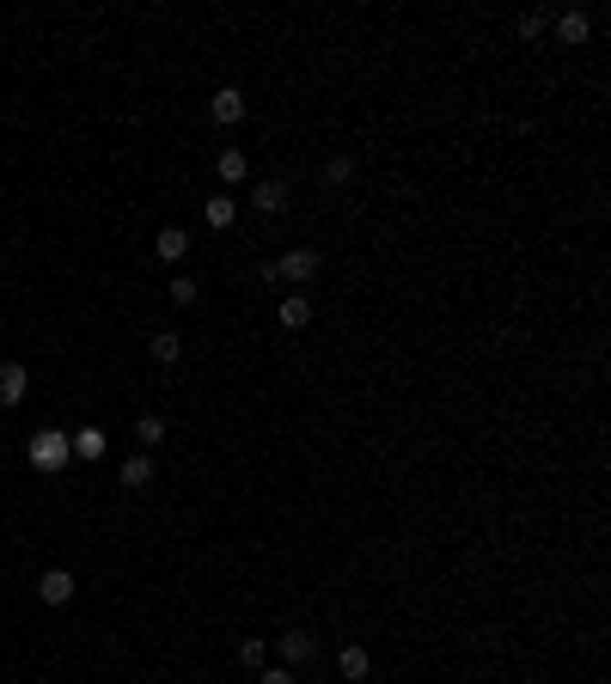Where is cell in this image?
<instances>
[{
	"label": "cell",
	"instance_id": "cell-1",
	"mask_svg": "<svg viewBox=\"0 0 611 684\" xmlns=\"http://www.w3.org/2000/svg\"><path fill=\"white\" fill-rule=\"evenodd\" d=\"M25 459L37 464V471H61V464L74 459V446H67V434H61V428H37V434H31V446H25Z\"/></svg>",
	"mask_w": 611,
	"mask_h": 684
},
{
	"label": "cell",
	"instance_id": "cell-2",
	"mask_svg": "<svg viewBox=\"0 0 611 684\" xmlns=\"http://www.w3.org/2000/svg\"><path fill=\"white\" fill-rule=\"evenodd\" d=\"M318 269H325L318 251H287L282 263H264V282H312Z\"/></svg>",
	"mask_w": 611,
	"mask_h": 684
},
{
	"label": "cell",
	"instance_id": "cell-3",
	"mask_svg": "<svg viewBox=\"0 0 611 684\" xmlns=\"http://www.w3.org/2000/svg\"><path fill=\"white\" fill-rule=\"evenodd\" d=\"M37 599L43 605H67L74 599V575H67V568H43L37 575Z\"/></svg>",
	"mask_w": 611,
	"mask_h": 684
},
{
	"label": "cell",
	"instance_id": "cell-4",
	"mask_svg": "<svg viewBox=\"0 0 611 684\" xmlns=\"http://www.w3.org/2000/svg\"><path fill=\"white\" fill-rule=\"evenodd\" d=\"M25 391H31V373H25L19 361H6L0 367V403L13 409V403H25Z\"/></svg>",
	"mask_w": 611,
	"mask_h": 684
},
{
	"label": "cell",
	"instance_id": "cell-5",
	"mask_svg": "<svg viewBox=\"0 0 611 684\" xmlns=\"http://www.w3.org/2000/svg\"><path fill=\"white\" fill-rule=\"evenodd\" d=\"M208 110H214V122H244V92L239 86H221V92L208 98Z\"/></svg>",
	"mask_w": 611,
	"mask_h": 684
},
{
	"label": "cell",
	"instance_id": "cell-6",
	"mask_svg": "<svg viewBox=\"0 0 611 684\" xmlns=\"http://www.w3.org/2000/svg\"><path fill=\"white\" fill-rule=\"evenodd\" d=\"M67 446H74V459H104L110 452V440H104V428H80V434H67Z\"/></svg>",
	"mask_w": 611,
	"mask_h": 684
},
{
	"label": "cell",
	"instance_id": "cell-7",
	"mask_svg": "<svg viewBox=\"0 0 611 684\" xmlns=\"http://www.w3.org/2000/svg\"><path fill=\"white\" fill-rule=\"evenodd\" d=\"M251 202H257V214H282V208H287V183L282 178H264L257 190H251Z\"/></svg>",
	"mask_w": 611,
	"mask_h": 684
},
{
	"label": "cell",
	"instance_id": "cell-8",
	"mask_svg": "<svg viewBox=\"0 0 611 684\" xmlns=\"http://www.w3.org/2000/svg\"><path fill=\"white\" fill-rule=\"evenodd\" d=\"M312 654H318V642H312L306 629H287V636H282V666H306Z\"/></svg>",
	"mask_w": 611,
	"mask_h": 684
},
{
	"label": "cell",
	"instance_id": "cell-9",
	"mask_svg": "<svg viewBox=\"0 0 611 684\" xmlns=\"http://www.w3.org/2000/svg\"><path fill=\"white\" fill-rule=\"evenodd\" d=\"M202 221L214 226V233H226V226L239 221V196H208V208H202Z\"/></svg>",
	"mask_w": 611,
	"mask_h": 684
},
{
	"label": "cell",
	"instance_id": "cell-10",
	"mask_svg": "<svg viewBox=\"0 0 611 684\" xmlns=\"http://www.w3.org/2000/svg\"><path fill=\"white\" fill-rule=\"evenodd\" d=\"M337 672H343L348 684H361L367 672H373V654H367V648H343V654H337Z\"/></svg>",
	"mask_w": 611,
	"mask_h": 684
},
{
	"label": "cell",
	"instance_id": "cell-11",
	"mask_svg": "<svg viewBox=\"0 0 611 684\" xmlns=\"http://www.w3.org/2000/svg\"><path fill=\"white\" fill-rule=\"evenodd\" d=\"M153 251H160L165 263H183L190 257V233H183V226H165L160 239H153Z\"/></svg>",
	"mask_w": 611,
	"mask_h": 684
},
{
	"label": "cell",
	"instance_id": "cell-12",
	"mask_svg": "<svg viewBox=\"0 0 611 684\" xmlns=\"http://www.w3.org/2000/svg\"><path fill=\"white\" fill-rule=\"evenodd\" d=\"M312 324V300L306 294H282V330H306Z\"/></svg>",
	"mask_w": 611,
	"mask_h": 684
},
{
	"label": "cell",
	"instance_id": "cell-13",
	"mask_svg": "<svg viewBox=\"0 0 611 684\" xmlns=\"http://www.w3.org/2000/svg\"><path fill=\"white\" fill-rule=\"evenodd\" d=\"M214 171H221V183H233V190H239V183L251 178V165H244V153H239V147H226L221 160H214Z\"/></svg>",
	"mask_w": 611,
	"mask_h": 684
},
{
	"label": "cell",
	"instance_id": "cell-14",
	"mask_svg": "<svg viewBox=\"0 0 611 684\" xmlns=\"http://www.w3.org/2000/svg\"><path fill=\"white\" fill-rule=\"evenodd\" d=\"M587 31H593V19H587V13H581V6L556 19V37H563V43H587Z\"/></svg>",
	"mask_w": 611,
	"mask_h": 684
},
{
	"label": "cell",
	"instance_id": "cell-15",
	"mask_svg": "<svg viewBox=\"0 0 611 684\" xmlns=\"http://www.w3.org/2000/svg\"><path fill=\"white\" fill-rule=\"evenodd\" d=\"M147 483H153V459H141V452L122 459V489H147Z\"/></svg>",
	"mask_w": 611,
	"mask_h": 684
},
{
	"label": "cell",
	"instance_id": "cell-16",
	"mask_svg": "<svg viewBox=\"0 0 611 684\" xmlns=\"http://www.w3.org/2000/svg\"><path fill=\"white\" fill-rule=\"evenodd\" d=\"M147 348H153V361H160V367H178V355H183V342L171 337V330H160V337L147 342Z\"/></svg>",
	"mask_w": 611,
	"mask_h": 684
},
{
	"label": "cell",
	"instance_id": "cell-17",
	"mask_svg": "<svg viewBox=\"0 0 611 684\" xmlns=\"http://www.w3.org/2000/svg\"><path fill=\"white\" fill-rule=\"evenodd\" d=\"M135 440H141V446H160V440H165V416H135Z\"/></svg>",
	"mask_w": 611,
	"mask_h": 684
},
{
	"label": "cell",
	"instance_id": "cell-18",
	"mask_svg": "<svg viewBox=\"0 0 611 684\" xmlns=\"http://www.w3.org/2000/svg\"><path fill=\"white\" fill-rule=\"evenodd\" d=\"M239 660H244V666H264V660H269V642H264V636H244V642H239Z\"/></svg>",
	"mask_w": 611,
	"mask_h": 684
},
{
	"label": "cell",
	"instance_id": "cell-19",
	"mask_svg": "<svg viewBox=\"0 0 611 684\" xmlns=\"http://www.w3.org/2000/svg\"><path fill=\"white\" fill-rule=\"evenodd\" d=\"M165 294H171V306H196V282H190V275H171Z\"/></svg>",
	"mask_w": 611,
	"mask_h": 684
},
{
	"label": "cell",
	"instance_id": "cell-20",
	"mask_svg": "<svg viewBox=\"0 0 611 684\" xmlns=\"http://www.w3.org/2000/svg\"><path fill=\"white\" fill-rule=\"evenodd\" d=\"M355 178V160H343V153H337V160L325 165V183H348Z\"/></svg>",
	"mask_w": 611,
	"mask_h": 684
},
{
	"label": "cell",
	"instance_id": "cell-21",
	"mask_svg": "<svg viewBox=\"0 0 611 684\" xmlns=\"http://www.w3.org/2000/svg\"><path fill=\"white\" fill-rule=\"evenodd\" d=\"M544 31H550V19H544V13H526V19H520V37H544Z\"/></svg>",
	"mask_w": 611,
	"mask_h": 684
},
{
	"label": "cell",
	"instance_id": "cell-22",
	"mask_svg": "<svg viewBox=\"0 0 611 684\" xmlns=\"http://www.w3.org/2000/svg\"><path fill=\"white\" fill-rule=\"evenodd\" d=\"M257 684H294V666H264V672H257Z\"/></svg>",
	"mask_w": 611,
	"mask_h": 684
}]
</instances>
